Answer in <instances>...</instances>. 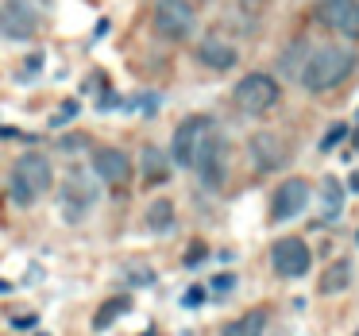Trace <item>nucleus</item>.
<instances>
[{"instance_id":"f257e3e1","label":"nucleus","mask_w":359,"mask_h":336,"mask_svg":"<svg viewBox=\"0 0 359 336\" xmlns=\"http://www.w3.org/2000/svg\"><path fill=\"white\" fill-rule=\"evenodd\" d=\"M355 62L359 55L351 47H344V43H320V47L313 43L309 58H305L302 74H297V86L305 93H328V89H336L340 81H348L355 74Z\"/></svg>"},{"instance_id":"f03ea898","label":"nucleus","mask_w":359,"mask_h":336,"mask_svg":"<svg viewBox=\"0 0 359 336\" xmlns=\"http://www.w3.org/2000/svg\"><path fill=\"white\" fill-rule=\"evenodd\" d=\"M50 189H55V166H50V159L39 155V151L20 155L16 166H12V174H8V197L12 201L32 209V205L43 201Z\"/></svg>"},{"instance_id":"7ed1b4c3","label":"nucleus","mask_w":359,"mask_h":336,"mask_svg":"<svg viewBox=\"0 0 359 336\" xmlns=\"http://www.w3.org/2000/svg\"><path fill=\"white\" fill-rule=\"evenodd\" d=\"M155 32L170 43H186L197 32V4L194 0H155Z\"/></svg>"},{"instance_id":"20e7f679","label":"nucleus","mask_w":359,"mask_h":336,"mask_svg":"<svg viewBox=\"0 0 359 336\" xmlns=\"http://www.w3.org/2000/svg\"><path fill=\"white\" fill-rule=\"evenodd\" d=\"M282 89L278 81L271 78V74H248V78L236 81L232 89V101L240 112H248V116H263V112H271L274 105H278Z\"/></svg>"},{"instance_id":"39448f33","label":"nucleus","mask_w":359,"mask_h":336,"mask_svg":"<svg viewBox=\"0 0 359 336\" xmlns=\"http://www.w3.org/2000/svg\"><path fill=\"white\" fill-rule=\"evenodd\" d=\"M97 197H101V189L93 186V174L81 170V166H74L70 174L62 178V217L70 220V224H81L86 220V213L97 205Z\"/></svg>"},{"instance_id":"423d86ee","label":"nucleus","mask_w":359,"mask_h":336,"mask_svg":"<svg viewBox=\"0 0 359 336\" xmlns=\"http://www.w3.org/2000/svg\"><path fill=\"white\" fill-rule=\"evenodd\" d=\"M224 170H228V143H224V135L212 128V132L205 135L201 151H197L194 174H197V182H201L205 189H220L224 186Z\"/></svg>"},{"instance_id":"0eeeda50","label":"nucleus","mask_w":359,"mask_h":336,"mask_svg":"<svg viewBox=\"0 0 359 336\" xmlns=\"http://www.w3.org/2000/svg\"><path fill=\"white\" fill-rule=\"evenodd\" d=\"M313 16H317V24H325L328 32L359 43V0H317V4H313Z\"/></svg>"},{"instance_id":"6e6552de","label":"nucleus","mask_w":359,"mask_h":336,"mask_svg":"<svg viewBox=\"0 0 359 336\" xmlns=\"http://www.w3.org/2000/svg\"><path fill=\"white\" fill-rule=\"evenodd\" d=\"M212 132V124L205 116H189L178 124V132H174V143H170V163L182 166V170H194L197 163V151H201L205 135Z\"/></svg>"},{"instance_id":"1a4fd4ad","label":"nucleus","mask_w":359,"mask_h":336,"mask_svg":"<svg viewBox=\"0 0 359 336\" xmlns=\"http://www.w3.org/2000/svg\"><path fill=\"white\" fill-rule=\"evenodd\" d=\"M248 159L259 174H274L290 163V143L278 132H255L248 140Z\"/></svg>"},{"instance_id":"9d476101","label":"nucleus","mask_w":359,"mask_h":336,"mask_svg":"<svg viewBox=\"0 0 359 336\" xmlns=\"http://www.w3.org/2000/svg\"><path fill=\"white\" fill-rule=\"evenodd\" d=\"M271 267L282 274V278H302V274H309L313 267V251L305 240H297V236H286V240H278L271 248Z\"/></svg>"},{"instance_id":"9b49d317","label":"nucleus","mask_w":359,"mask_h":336,"mask_svg":"<svg viewBox=\"0 0 359 336\" xmlns=\"http://www.w3.org/2000/svg\"><path fill=\"white\" fill-rule=\"evenodd\" d=\"M309 205V182L305 178H286L278 186V194H274V201H271V220H294V217H302V209Z\"/></svg>"},{"instance_id":"f8f14e48","label":"nucleus","mask_w":359,"mask_h":336,"mask_svg":"<svg viewBox=\"0 0 359 336\" xmlns=\"http://www.w3.org/2000/svg\"><path fill=\"white\" fill-rule=\"evenodd\" d=\"M197 62L205 66V70H232L236 62H240V51H236V43H228L220 32H209L201 43H197Z\"/></svg>"},{"instance_id":"ddd939ff","label":"nucleus","mask_w":359,"mask_h":336,"mask_svg":"<svg viewBox=\"0 0 359 336\" xmlns=\"http://www.w3.org/2000/svg\"><path fill=\"white\" fill-rule=\"evenodd\" d=\"M93 174L104 186H128V178H132V155L120 147H101L93 155Z\"/></svg>"},{"instance_id":"4468645a","label":"nucleus","mask_w":359,"mask_h":336,"mask_svg":"<svg viewBox=\"0 0 359 336\" xmlns=\"http://www.w3.org/2000/svg\"><path fill=\"white\" fill-rule=\"evenodd\" d=\"M0 35H4V39H16V43H32L35 35H39V20H35L32 12H24L20 4L4 0V4H0Z\"/></svg>"},{"instance_id":"2eb2a0df","label":"nucleus","mask_w":359,"mask_h":336,"mask_svg":"<svg viewBox=\"0 0 359 336\" xmlns=\"http://www.w3.org/2000/svg\"><path fill=\"white\" fill-rule=\"evenodd\" d=\"M309 47H313L309 39H294L286 51H282V55H278V74H282V78L297 81V74H302L305 58H309Z\"/></svg>"},{"instance_id":"dca6fc26","label":"nucleus","mask_w":359,"mask_h":336,"mask_svg":"<svg viewBox=\"0 0 359 336\" xmlns=\"http://www.w3.org/2000/svg\"><path fill=\"white\" fill-rule=\"evenodd\" d=\"M263 332H266V313L263 309L240 313V317H232L220 328V336H263Z\"/></svg>"},{"instance_id":"f3484780","label":"nucleus","mask_w":359,"mask_h":336,"mask_svg":"<svg viewBox=\"0 0 359 336\" xmlns=\"http://www.w3.org/2000/svg\"><path fill=\"white\" fill-rule=\"evenodd\" d=\"M143 182H147V186H163L166 182V174H170V155H166V151H158V147H147L143 151Z\"/></svg>"},{"instance_id":"a211bd4d","label":"nucleus","mask_w":359,"mask_h":336,"mask_svg":"<svg viewBox=\"0 0 359 336\" xmlns=\"http://www.w3.org/2000/svg\"><path fill=\"white\" fill-rule=\"evenodd\" d=\"M147 232H155V236H166L174 228V201L170 197H155V201L147 205Z\"/></svg>"},{"instance_id":"6ab92c4d","label":"nucleus","mask_w":359,"mask_h":336,"mask_svg":"<svg viewBox=\"0 0 359 336\" xmlns=\"http://www.w3.org/2000/svg\"><path fill=\"white\" fill-rule=\"evenodd\" d=\"M340 209H344V189H340V182L328 178L325 186H320V220H325V224L340 220Z\"/></svg>"},{"instance_id":"aec40b11","label":"nucleus","mask_w":359,"mask_h":336,"mask_svg":"<svg viewBox=\"0 0 359 336\" xmlns=\"http://www.w3.org/2000/svg\"><path fill=\"white\" fill-rule=\"evenodd\" d=\"M348 282H351V263L348 259H340V263H332L325 271V278H320V294H340V290H348Z\"/></svg>"},{"instance_id":"412c9836","label":"nucleus","mask_w":359,"mask_h":336,"mask_svg":"<svg viewBox=\"0 0 359 336\" xmlns=\"http://www.w3.org/2000/svg\"><path fill=\"white\" fill-rule=\"evenodd\" d=\"M128 309H132V302H128V297H112V302H104V309L93 317V328H97V332H101V328H109L112 321H116L120 313H128Z\"/></svg>"},{"instance_id":"4be33fe9","label":"nucleus","mask_w":359,"mask_h":336,"mask_svg":"<svg viewBox=\"0 0 359 336\" xmlns=\"http://www.w3.org/2000/svg\"><path fill=\"white\" fill-rule=\"evenodd\" d=\"M12 4H20L24 12H32V16L39 20V24L50 16V0H12Z\"/></svg>"},{"instance_id":"5701e85b","label":"nucleus","mask_w":359,"mask_h":336,"mask_svg":"<svg viewBox=\"0 0 359 336\" xmlns=\"http://www.w3.org/2000/svg\"><path fill=\"white\" fill-rule=\"evenodd\" d=\"M344 135H348V124H332V128H328V135L320 140V151H332L336 143L344 140Z\"/></svg>"},{"instance_id":"b1692460","label":"nucleus","mask_w":359,"mask_h":336,"mask_svg":"<svg viewBox=\"0 0 359 336\" xmlns=\"http://www.w3.org/2000/svg\"><path fill=\"white\" fill-rule=\"evenodd\" d=\"M232 286H236V274H217L212 278V294H228Z\"/></svg>"},{"instance_id":"393cba45","label":"nucleus","mask_w":359,"mask_h":336,"mask_svg":"<svg viewBox=\"0 0 359 336\" xmlns=\"http://www.w3.org/2000/svg\"><path fill=\"white\" fill-rule=\"evenodd\" d=\"M132 274H135V286H147V282H155V271H147V267H132Z\"/></svg>"},{"instance_id":"a878e982","label":"nucleus","mask_w":359,"mask_h":336,"mask_svg":"<svg viewBox=\"0 0 359 336\" xmlns=\"http://www.w3.org/2000/svg\"><path fill=\"white\" fill-rule=\"evenodd\" d=\"M89 147V140H81V135H74V140H62V151H81Z\"/></svg>"},{"instance_id":"bb28decb","label":"nucleus","mask_w":359,"mask_h":336,"mask_svg":"<svg viewBox=\"0 0 359 336\" xmlns=\"http://www.w3.org/2000/svg\"><path fill=\"white\" fill-rule=\"evenodd\" d=\"M74 112H78V105H66V109H62V112H58V116H55V128H62L66 120L74 116Z\"/></svg>"},{"instance_id":"cd10ccee","label":"nucleus","mask_w":359,"mask_h":336,"mask_svg":"<svg viewBox=\"0 0 359 336\" xmlns=\"http://www.w3.org/2000/svg\"><path fill=\"white\" fill-rule=\"evenodd\" d=\"M197 302H201V290L194 286V290H189V294H186V305H197Z\"/></svg>"},{"instance_id":"c85d7f7f","label":"nucleus","mask_w":359,"mask_h":336,"mask_svg":"<svg viewBox=\"0 0 359 336\" xmlns=\"http://www.w3.org/2000/svg\"><path fill=\"white\" fill-rule=\"evenodd\" d=\"M263 336H266V332H263ZM271 336H290V332H282V328H278V332H271Z\"/></svg>"},{"instance_id":"c756f323","label":"nucleus","mask_w":359,"mask_h":336,"mask_svg":"<svg viewBox=\"0 0 359 336\" xmlns=\"http://www.w3.org/2000/svg\"><path fill=\"white\" fill-rule=\"evenodd\" d=\"M355 336H359V332H355Z\"/></svg>"},{"instance_id":"7c9ffc66","label":"nucleus","mask_w":359,"mask_h":336,"mask_svg":"<svg viewBox=\"0 0 359 336\" xmlns=\"http://www.w3.org/2000/svg\"><path fill=\"white\" fill-rule=\"evenodd\" d=\"M147 336H151V332H147Z\"/></svg>"}]
</instances>
